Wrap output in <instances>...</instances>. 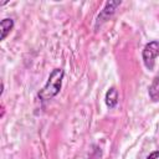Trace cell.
<instances>
[{"label": "cell", "instance_id": "cell-1", "mask_svg": "<svg viewBox=\"0 0 159 159\" xmlns=\"http://www.w3.org/2000/svg\"><path fill=\"white\" fill-rule=\"evenodd\" d=\"M63 76H65V72L62 68H55L50 73L47 82L45 83L42 89L39 92V97L41 101H48V99L53 98L60 92Z\"/></svg>", "mask_w": 159, "mask_h": 159}, {"label": "cell", "instance_id": "cell-2", "mask_svg": "<svg viewBox=\"0 0 159 159\" xmlns=\"http://www.w3.org/2000/svg\"><path fill=\"white\" fill-rule=\"evenodd\" d=\"M143 62L148 70H153L155 57L159 56V41H152L145 45L143 50Z\"/></svg>", "mask_w": 159, "mask_h": 159}, {"label": "cell", "instance_id": "cell-4", "mask_svg": "<svg viewBox=\"0 0 159 159\" xmlns=\"http://www.w3.org/2000/svg\"><path fill=\"white\" fill-rule=\"evenodd\" d=\"M149 97L153 101H158L159 99V72L153 78V82H152V84L149 87Z\"/></svg>", "mask_w": 159, "mask_h": 159}, {"label": "cell", "instance_id": "cell-3", "mask_svg": "<svg viewBox=\"0 0 159 159\" xmlns=\"http://www.w3.org/2000/svg\"><path fill=\"white\" fill-rule=\"evenodd\" d=\"M117 103H118V91L114 87H112L106 93V104L109 108H113L117 106Z\"/></svg>", "mask_w": 159, "mask_h": 159}, {"label": "cell", "instance_id": "cell-6", "mask_svg": "<svg viewBox=\"0 0 159 159\" xmlns=\"http://www.w3.org/2000/svg\"><path fill=\"white\" fill-rule=\"evenodd\" d=\"M147 159H159V150H155V152L150 153Z\"/></svg>", "mask_w": 159, "mask_h": 159}, {"label": "cell", "instance_id": "cell-5", "mask_svg": "<svg viewBox=\"0 0 159 159\" xmlns=\"http://www.w3.org/2000/svg\"><path fill=\"white\" fill-rule=\"evenodd\" d=\"M14 27V20L12 19H4L1 20V40H5L9 32Z\"/></svg>", "mask_w": 159, "mask_h": 159}]
</instances>
